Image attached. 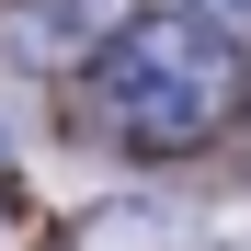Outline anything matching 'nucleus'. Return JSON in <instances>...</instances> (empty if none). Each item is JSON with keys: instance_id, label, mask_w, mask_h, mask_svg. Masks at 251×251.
<instances>
[{"instance_id": "obj_1", "label": "nucleus", "mask_w": 251, "mask_h": 251, "mask_svg": "<svg viewBox=\"0 0 251 251\" xmlns=\"http://www.w3.org/2000/svg\"><path fill=\"white\" fill-rule=\"evenodd\" d=\"M240 103V46L217 23H126L103 46V114L137 149H194Z\"/></svg>"}, {"instance_id": "obj_2", "label": "nucleus", "mask_w": 251, "mask_h": 251, "mask_svg": "<svg viewBox=\"0 0 251 251\" xmlns=\"http://www.w3.org/2000/svg\"><path fill=\"white\" fill-rule=\"evenodd\" d=\"M183 228H160V205H114V217L92 228V251H172Z\"/></svg>"}]
</instances>
